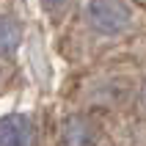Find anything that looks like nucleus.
<instances>
[{
    "label": "nucleus",
    "mask_w": 146,
    "mask_h": 146,
    "mask_svg": "<svg viewBox=\"0 0 146 146\" xmlns=\"http://www.w3.org/2000/svg\"><path fill=\"white\" fill-rule=\"evenodd\" d=\"M102 124L88 113H72L61 121V146H102Z\"/></svg>",
    "instance_id": "2"
},
{
    "label": "nucleus",
    "mask_w": 146,
    "mask_h": 146,
    "mask_svg": "<svg viewBox=\"0 0 146 146\" xmlns=\"http://www.w3.org/2000/svg\"><path fill=\"white\" fill-rule=\"evenodd\" d=\"M135 11L127 0H88L86 22L97 36H121L132 28Z\"/></svg>",
    "instance_id": "1"
},
{
    "label": "nucleus",
    "mask_w": 146,
    "mask_h": 146,
    "mask_svg": "<svg viewBox=\"0 0 146 146\" xmlns=\"http://www.w3.org/2000/svg\"><path fill=\"white\" fill-rule=\"evenodd\" d=\"M19 44H22V25L14 17L0 14V58L14 55Z\"/></svg>",
    "instance_id": "4"
},
{
    "label": "nucleus",
    "mask_w": 146,
    "mask_h": 146,
    "mask_svg": "<svg viewBox=\"0 0 146 146\" xmlns=\"http://www.w3.org/2000/svg\"><path fill=\"white\" fill-rule=\"evenodd\" d=\"M138 99H141V105L146 108V80H143V86H141V91H138Z\"/></svg>",
    "instance_id": "6"
},
{
    "label": "nucleus",
    "mask_w": 146,
    "mask_h": 146,
    "mask_svg": "<svg viewBox=\"0 0 146 146\" xmlns=\"http://www.w3.org/2000/svg\"><path fill=\"white\" fill-rule=\"evenodd\" d=\"M0 146H36V127L28 116H0Z\"/></svg>",
    "instance_id": "3"
},
{
    "label": "nucleus",
    "mask_w": 146,
    "mask_h": 146,
    "mask_svg": "<svg viewBox=\"0 0 146 146\" xmlns=\"http://www.w3.org/2000/svg\"><path fill=\"white\" fill-rule=\"evenodd\" d=\"M72 3L74 0H41V8H44V14H47L52 22H61V19L69 14Z\"/></svg>",
    "instance_id": "5"
}]
</instances>
